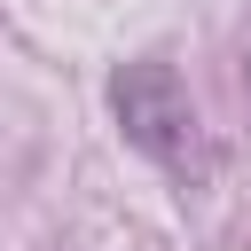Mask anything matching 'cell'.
Returning <instances> with one entry per match:
<instances>
[{"label":"cell","instance_id":"1","mask_svg":"<svg viewBox=\"0 0 251 251\" xmlns=\"http://www.w3.org/2000/svg\"><path fill=\"white\" fill-rule=\"evenodd\" d=\"M110 110H118L126 141H133L157 173H173L180 188H204V180H212L220 157H212V141H204V126H196V102H188V86H180L173 63H157V55L118 63V78H110Z\"/></svg>","mask_w":251,"mask_h":251},{"label":"cell","instance_id":"2","mask_svg":"<svg viewBox=\"0 0 251 251\" xmlns=\"http://www.w3.org/2000/svg\"><path fill=\"white\" fill-rule=\"evenodd\" d=\"M243 94H251V55H243Z\"/></svg>","mask_w":251,"mask_h":251}]
</instances>
